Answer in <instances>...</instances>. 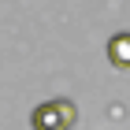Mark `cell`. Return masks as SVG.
I'll list each match as a JSON object with an SVG mask.
<instances>
[{
	"label": "cell",
	"mask_w": 130,
	"mask_h": 130,
	"mask_svg": "<svg viewBox=\"0 0 130 130\" xmlns=\"http://www.w3.org/2000/svg\"><path fill=\"white\" fill-rule=\"evenodd\" d=\"M78 119L74 100H45L30 111V126L34 130H71Z\"/></svg>",
	"instance_id": "6da1fadb"
},
{
	"label": "cell",
	"mask_w": 130,
	"mask_h": 130,
	"mask_svg": "<svg viewBox=\"0 0 130 130\" xmlns=\"http://www.w3.org/2000/svg\"><path fill=\"white\" fill-rule=\"evenodd\" d=\"M108 60H111V67L130 71V34H115L108 41Z\"/></svg>",
	"instance_id": "7a4b0ae2"
}]
</instances>
